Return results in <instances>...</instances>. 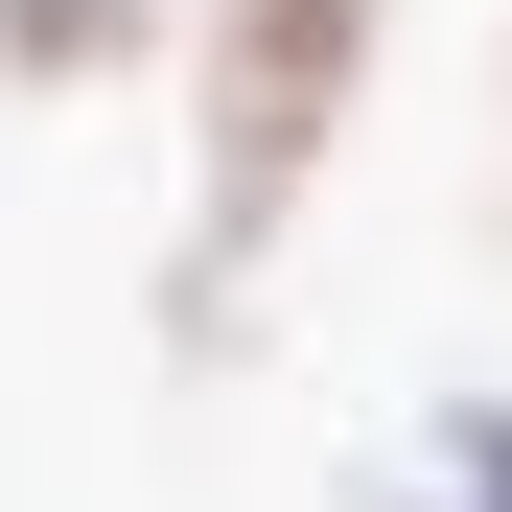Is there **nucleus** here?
<instances>
[{"label":"nucleus","instance_id":"1","mask_svg":"<svg viewBox=\"0 0 512 512\" xmlns=\"http://www.w3.org/2000/svg\"><path fill=\"white\" fill-rule=\"evenodd\" d=\"M350 94H373V0H210L187 24V140H210V303L280 256V210H303V163L350 140Z\"/></svg>","mask_w":512,"mask_h":512},{"label":"nucleus","instance_id":"2","mask_svg":"<svg viewBox=\"0 0 512 512\" xmlns=\"http://www.w3.org/2000/svg\"><path fill=\"white\" fill-rule=\"evenodd\" d=\"M373 512H512V396H443V419L373 466Z\"/></svg>","mask_w":512,"mask_h":512},{"label":"nucleus","instance_id":"3","mask_svg":"<svg viewBox=\"0 0 512 512\" xmlns=\"http://www.w3.org/2000/svg\"><path fill=\"white\" fill-rule=\"evenodd\" d=\"M0 47H24V70H117V47H140V0H0Z\"/></svg>","mask_w":512,"mask_h":512}]
</instances>
